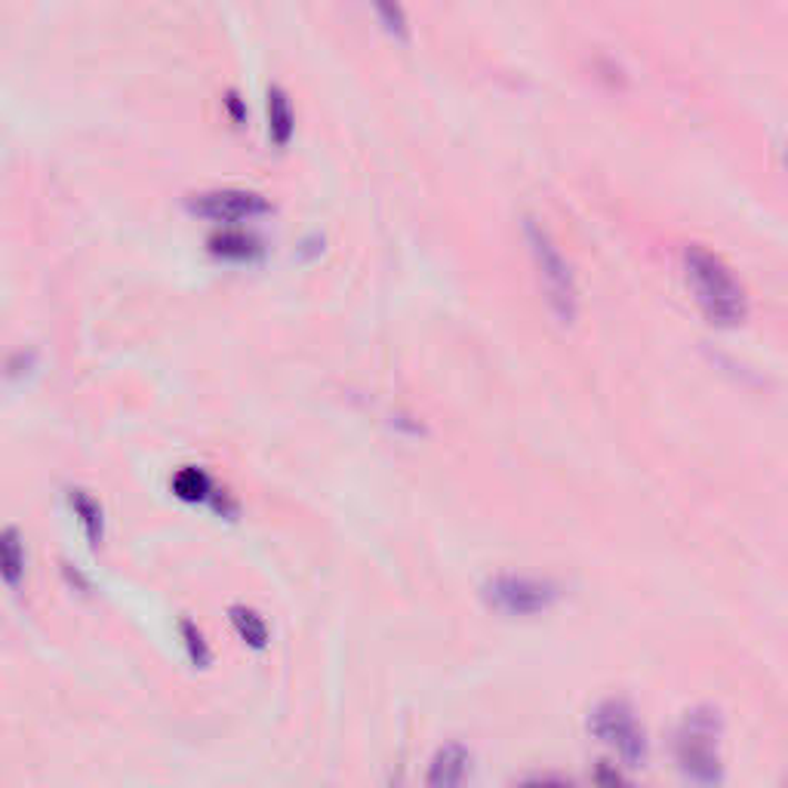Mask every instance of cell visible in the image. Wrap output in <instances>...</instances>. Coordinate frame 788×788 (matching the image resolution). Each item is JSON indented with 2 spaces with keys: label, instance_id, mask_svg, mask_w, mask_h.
<instances>
[{
  "label": "cell",
  "instance_id": "6da1fadb",
  "mask_svg": "<svg viewBox=\"0 0 788 788\" xmlns=\"http://www.w3.org/2000/svg\"><path fill=\"white\" fill-rule=\"evenodd\" d=\"M680 269L687 290L694 293L699 312L711 324L739 326L748 317L746 284L734 274L724 259L703 244H687L680 250Z\"/></svg>",
  "mask_w": 788,
  "mask_h": 788
},
{
  "label": "cell",
  "instance_id": "7a4b0ae2",
  "mask_svg": "<svg viewBox=\"0 0 788 788\" xmlns=\"http://www.w3.org/2000/svg\"><path fill=\"white\" fill-rule=\"evenodd\" d=\"M524 241L531 250L533 272H536V284L543 290V300L548 305V312L560 326H573L579 317V281L573 272L570 259L564 256V250L555 241L552 229L545 225L543 219L524 216Z\"/></svg>",
  "mask_w": 788,
  "mask_h": 788
},
{
  "label": "cell",
  "instance_id": "3957f363",
  "mask_svg": "<svg viewBox=\"0 0 788 788\" xmlns=\"http://www.w3.org/2000/svg\"><path fill=\"white\" fill-rule=\"evenodd\" d=\"M720 711L711 706L690 708L678 727L675 755L680 774L699 788H718L724 764H720Z\"/></svg>",
  "mask_w": 788,
  "mask_h": 788
},
{
  "label": "cell",
  "instance_id": "277c9868",
  "mask_svg": "<svg viewBox=\"0 0 788 788\" xmlns=\"http://www.w3.org/2000/svg\"><path fill=\"white\" fill-rule=\"evenodd\" d=\"M588 730L610 751H616V758L623 764L638 767L647 758V734L628 699H619V696L600 699L588 715Z\"/></svg>",
  "mask_w": 788,
  "mask_h": 788
},
{
  "label": "cell",
  "instance_id": "5b68a950",
  "mask_svg": "<svg viewBox=\"0 0 788 788\" xmlns=\"http://www.w3.org/2000/svg\"><path fill=\"white\" fill-rule=\"evenodd\" d=\"M484 600L489 610L503 616H539L560 600V585L555 579L524 576V573H499L484 585Z\"/></svg>",
  "mask_w": 788,
  "mask_h": 788
},
{
  "label": "cell",
  "instance_id": "8992f818",
  "mask_svg": "<svg viewBox=\"0 0 788 788\" xmlns=\"http://www.w3.org/2000/svg\"><path fill=\"white\" fill-rule=\"evenodd\" d=\"M191 210L213 219V222H246V219L269 213V201L262 194H256V191L222 189L194 194L191 198Z\"/></svg>",
  "mask_w": 788,
  "mask_h": 788
},
{
  "label": "cell",
  "instance_id": "52a82bcc",
  "mask_svg": "<svg viewBox=\"0 0 788 788\" xmlns=\"http://www.w3.org/2000/svg\"><path fill=\"white\" fill-rule=\"evenodd\" d=\"M472 774V751L463 742H447L435 751L425 788H465Z\"/></svg>",
  "mask_w": 788,
  "mask_h": 788
},
{
  "label": "cell",
  "instance_id": "ba28073f",
  "mask_svg": "<svg viewBox=\"0 0 788 788\" xmlns=\"http://www.w3.org/2000/svg\"><path fill=\"white\" fill-rule=\"evenodd\" d=\"M26 573V552L19 543V533L3 531L0 533V579L10 585H19Z\"/></svg>",
  "mask_w": 788,
  "mask_h": 788
},
{
  "label": "cell",
  "instance_id": "9c48e42d",
  "mask_svg": "<svg viewBox=\"0 0 788 788\" xmlns=\"http://www.w3.org/2000/svg\"><path fill=\"white\" fill-rule=\"evenodd\" d=\"M269 130H272L274 142H281V145L293 133V109H290V99L281 87L269 90Z\"/></svg>",
  "mask_w": 788,
  "mask_h": 788
},
{
  "label": "cell",
  "instance_id": "30bf717a",
  "mask_svg": "<svg viewBox=\"0 0 788 788\" xmlns=\"http://www.w3.org/2000/svg\"><path fill=\"white\" fill-rule=\"evenodd\" d=\"M173 489H176L182 499H191V503H204V499H210V496L216 493L210 475L201 472V468H182V472L173 477Z\"/></svg>",
  "mask_w": 788,
  "mask_h": 788
},
{
  "label": "cell",
  "instance_id": "8fae6325",
  "mask_svg": "<svg viewBox=\"0 0 788 788\" xmlns=\"http://www.w3.org/2000/svg\"><path fill=\"white\" fill-rule=\"evenodd\" d=\"M232 623L234 628H238V635H241L250 647H256V650L265 647V640H269V623H265L256 610H250V607H232Z\"/></svg>",
  "mask_w": 788,
  "mask_h": 788
},
{
  "label": "cell",
  "instance_id": "7c38bea8",
  "mask_svg": "<svg viewBox=\"0 0 788 788\" xmlns=\"http://www.w3.org/2000/svg\"><path fill=\"white\" fill-rule=\"evenodd\" d=\"M71 505L81 515V524L90 536V543H102V505L95 503L93 496H87L83 489H78V496H71Z\"/></svg>",
  "mask_w": 788,
  "mask_h": 788
},
{
  "label": "cell",
  "instance_id": "4fadbf2b",
  "mask_svg": "<svg viewBox=\"0 0 788 788\" xmlns=\"http://www.w3.org/2000/svg\"><path fill=\"white\" fill-rule=\"evenodd\" d=\"M213 250L225 259H250L256 246H253V238H246V234L241 232H229L219 234L216 241H213Z\"/></svg>",
  "mask_w": 788,
  "mask_h": 788
},
{
  "label": "cell",
  "instance_id": "5bb4252c",
  "mask_svg": "<svg viewBox=\"0 0 788 788\" xmlns=\"http://www.w3.org/2000/svg\"><path fill=\"white\" fill-rule=\"evenodd\" d=\"M376 16L382 19V26H385V31H392L394 38H407L410 34V26H407V13L397 7V3H382V7H376Z\"/></svg>",
  "mask_w": 788,
  "mask_h": 788
},
{
  "label": "cell",
  "instance_id": "9a60e30c",
  "mask_svg": "<svg viewBox=\"0 0 788 788\" xmlns=\"http://www.w3.org/2000/svg\"><path fill=\"white\" fill-rule=\"evenodd\" d=\"M182 635H185V647H189L191 659H194L198 666H206V663H210V647H206L204 635L191 626V623H182Z\"/></svg>",
  "mask_w": 788,
  "mask_h": 788
},
{
  "label": "cell",
  "instance_id": "2e32d148",
  "mask_svg": "<svg viewBox=\"0 0 788 788\" xmlns=\"http://www.w3.org/2000/svg\"><path fill=\"white\" fill-rule=\"evenodd\" d=\"M595 782H598V788H638L632 786L626 776L619 774L616 767H610V764H600L598 770H595Z\"/></svg>",
  "mask_w": 788,
  "mask_h": 788
},
{
  "label": "cell",
  "instance_id": "e0dca14e",
  "mask_svg": "<svg viewBox=\"0 0 788 788\" xmlns=\"http://www.w3.org/2000/svg\"><path fill=\"white\" fill-rule=\"evenodd\" d=\"M545 788H567V786H545Z\"/></svg>",
  "mask_w": 788,
  "mask_h": 788
}]
</instances>
